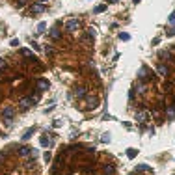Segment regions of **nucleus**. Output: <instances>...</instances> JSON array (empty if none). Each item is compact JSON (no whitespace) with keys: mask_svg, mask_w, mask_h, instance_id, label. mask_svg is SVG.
I'll list each match as a JSON object with an SVG mask.
<instances>
[{"mask_svg":"<svg viewBox=\"0 0 175 175\" xmlns=\"http://www.w3.org/2000/svg\"><path fill=\"white\" fill-rule=\"evenodd\" d=\"M64 28L67 32H76L80 28V19H76V17H71V19H67L65 21V24H64Z\"/></svg>","mask_w":175,"mask_h":175,"instance_id":"f257e3e1","label":"nucleus"},{"mask_svg":"<svg viewBox=\"0 0 175 175\" xmlns=\"http://www.w3.org/2000/svg\"><path fill=\"white\" fill-rule=\"evenodd\" d=\"M13 116H15V112H13L11 106H4V108H2V117H4L6 125H11V123H13Z\"/></svg>","mask_w":175,"mask_h":175,"instance_id":"f03ea898","label":"nucleus"},{"mask_svg":"<svg viewBox=\"0 0 175 175\" xmlns=\"http://www.w3.org/2000/svg\"><path fill=\"white\" fill-rule=\"evenodd\" d=\"M138 76H140V78H145V80H149V78H153V73H151V69H149L147 65H144V67H140Z\"/></svg>","mask_w":175,"mask_h":175,"instance_id":"7ed1b4c3","label":"nucleus"},{"mask_svg":"<svg viewBox=\"0 0 175 175\" xmlns=\"http://www.w3.org/2000/svg\"><path fill=\"white\" fill-rule=\"evenodd\" d=\"M86 103H88L86 110H95L97 106H99V99H97V97H88V99H86Z\"/></svg>","mask_w":175,"mask_h":175,"instance_id":"20e7f679","label":"nucleus"},{"mask_svg":"<svg viewBox=\"0 0 175 175\" xmlns=\"http://www.w3.org/2000/svg\"><path fill=\"white\" fill-rule=\"evenodd\" d=\"M43 11H45V6L37 2V4H34L30 8V15H39V13H43Z\"/></svg>","mask_w":175,"mask_h":175,"instance_id":"39448f33","label":"nucleus"},{"mask_svg":"<svg viewBox=\"0 0 175 175\" xmlns=\"http://www.w3.org/2000/svg\"><path fill=\"white\" fill-rule=\"evenodd\" d=\"M136 119H138L140 123L147 121V119H149V112H147V110H140V112H136Z\"/></svg>","mask_w":175,"mask_h":175,"instance_id":"423d86ee","label":"nucleus"},{"mask_svg":"<svg viewBox=\"0 0 175 175\" xmlns=\"http://www.w3.org/2000/svg\"><path fill=\"white\" fill-rule=\"evenodd\" d=\"M103 173H104V175L116 173V166H114V164H104V166H103Z\"/></svg>","mask_w":175,"mask_h":175,"instance_id":"0eeeda50","label":"nucleus"},{"mask_svg":"<svg viewBox=\"0 0 175 175\" xmlns=\"http://www.w3.org/2000/svg\"><path fill=\"white\" fill-rule=\"evenodd\" d=\"M21 54L23 56H26L28 60H32V62H36V54H34L30 48H21Z\"/></svg>","mask_w":175,"mask_h":175,"instance_id":"6e6552de","label":"nucleus"},{"mask_svg":"<svg viewBox=\"0 0 175 175\" xmlns=\"http://www.w3.org/2000/svg\"><path fill=\"white\" fill-rule=\"evenodd\" d=\"M32 104H34V101H32V99H28V97H24V99H21V108H23V110L30 108Z\"/></svg>","mask_w":175,"mask_h":175,"instance_id":"1a4fd4ad","label":"nucleus"},{"mask_svg":"<svg viewBox=\"0 0 175 175\" xmlns=\"http://www.w3.org/2000/svg\"><path fill=\"white\" fill-rule=\"evenodd\" d=\"M157 73H158V75H162V76H166L168 73H170V69H168V65H164V64H158Z\"/></svg>","mask_w":175,"mask_h":175,"instance_id":"9d476101","label":"nucleus"},{"mask_svg":"<svg viewBox=\"0 0 175 175\" xmlns=\"http://www.w3.org/2000/svg\"><path fill=\"white\" fill-rule=\"evenodd\" d=\"M51 37H52V39H60V37H62V30H60L58 26H54L52 30H51Z\"/></svg>","mask_w":175,"mask_h":175,"instance_id":"9b49d317","label":"nucleus"},{"mask_svg":"<svg viewBox=\"0 0 175 175\" xmlns=\"http://www.w3.org/2000/svg\"><path fill=\"white\" fill-rule=\"evenodd\" d=\"M75 95L76 97H86V88L84 86H76L75 88Z\"/></svg>","mask_w":175,"mask_h":175,"instance_id":"f8f14e48","label":"nucleus"},{"mask_svg":"<svg viewBox=\"0 0 175 175\" xmlns=\"http://www.w3.org/2000/svg\"><path fill=\"white\" fill-rule=\"evenodd\" d=\"M37 89L39 92H47L48 89V82L47 80H37Z\"/></svg>","mask_w":175,"mask_h":175,"instance_id":"ddd939ff","label":"nucleus"},{"mask_svg":"<svg viewBox=\"0 0 175 175\" xmlns=\"http://www.w3.org/2000/svg\"><path fill=\"white\" fill-rule=\"evenodd\" d=\"M166 114H168V117H170V119H175V104H171V106L166 108Z\"/></svg>","mask_w":175,"mask_h":175,"instance_id":"4468645a","label":"nucleus"},{"mask_svg":"<svg viewBox=\"0 0 175 175\" xmlns=\"http://www.w3.org/2000/svg\"><path fill=\"white\" fill-rule=\"evenodd\" d=\"M39 144H41V147H48V136L43 134V136L39 138Z\"/></svg>","mask_w":175,"mask_h":175,"instance_id":"2eb2a0df","label":"nucleus"},{"mask_svg":"<svg viewBox=\"0 0 175 175\" xmlns=\"http://www.w3.org/2000/svg\"><path fill=\"white\" fill-rule=\"evenodd\" d=\"M19 155H21V157L30 155V147H19Z\"/></svg>","mask_w":175,"mask_h":175,"instance_id":"dca6fc26","label":"nucleus"},{"mask_svg":"<svg viewBox=\"0 0 175 175\" xmlns=\"http://www.w3.org/2000/svg\"><path fill=\"white\" fill-rule=\"evenodd\" d=\"M32 132H34V129H28V130L24 132V134H23V140H24V142H26V140H30V138H32Z\"/></svg>","mask_w":175,"mask_h":175,"instance_id":"f3484780","label":"nucleus"},{"mask_svg":"<svg viewBox=\"0 0 175 175\" xmlns=\"http://www.w3.org/2000/svg\"><path fill=\"white\" fill-rule=\"evenodd\" d=\"M45 30H47V24H45V23H39V24H37V34H43Z\"/></svg>","mask_w":175,"mask_h":175,"instance_id":"a211bd4d","label":"nucleus"},{"mask_svg":"<svg viewBox=\"0 0 175 175\" xmlns=\"http://www.w3.org/2000/svg\"><path fill=\"white\" fill-rule=\"evenodd\" d=\"M119 39H121V41H129V39H130V34L121 32V34H119Z\"/></svg>","mask_w":175,"mask_h":175,"instance_id":"6ab92c4d","label":"nucleus"},{"mask_svg":"<svg viewBox=\"0 0 175 175\" xmlns=\"http://www.w3.org/2000/svg\"><path fill=\"white\" fill-rule=\"evenodd\" d=\"M136 155H138L136 149H127V157H129V158H134Z\"/></svg>","mask_w":175,"mask_h":175,"instance_id":"aec40b11","label":"nucleus"},{"mask_svg":"<svg viewBox=\"0 0 175 175\" xmlns=\"http://www.w3.org/2000/svg\"><path fill=\"white\" fill-rule=\"evenodd\" d=\"M104 10H106V4H101V6H97V8H95L93 11H95V13H103Z\"/></svg>","mask_w":175,"mask_h":175,"instance_id":"412c9836","label":"nucleus"},{"mask_svg":"<svg viewBox=\"0 0 175 175\" xmlns=\"http://www.w3.org/2000/svg\"><path fill=\"white\" fill-rule=\"evenodd\" d=\"M136 92L138 93H144L145 92V86H144V84H136Z\"/></svg>","mask_w":175,"mask_h":175,"instance_id":"4be33fe9","label":"nucleus"},{"mask_svg":"<svg viewBox=\"0 0 175 175\" xmlns=\"http://www.w3.org/2000/svg\"><path fill=\"white\" fill-rule=\"evenodd\" d=\"M149 171V166H145V164H142V166H138V171Z\"/></svg>","mask_w":175,"mask_h":175,"instance_id":"5701e85b","label":"nucleus"},{"mask_svg":"<svg viewBox=\"0 0 175 175\" xmlns=\"http://www.w3.org/2000/svg\"><path fill=\"white\" fill-rule=\"evenodd\" d=\"M170 24H171V26H175V11L170 15Z\"/></svg>","mask_w":175,"mask_h":175,"instance_id":"b1692460","label":"nucleus"},{"mask_svg":"<svg viewBox=\"0 0 175 175\" xmlns=\"http://www.w3.org/2000/svg\"><path fill=\"white\" fill-rule=\"evenodd\" d=\"M6 67H8V65H6V62H4L2 58H0V71H4V69H6Z\"/></svg>","mask_w":175,"mask_h":175,"instance_id":"393cba45","label":"nucleus"},{"mask_svg":"<svg viewBox=\"0 0 175 175\" xmlns=\"http://www.w3.org/2000/svg\"><path fill=\"white\" fill-rule=\"evenodd\" d=\"M88 36L89 37H95V30H93V28H88Z\"/></svg>","mask_w":175,"mask_h":175,"instance_id":"a878e982","label":"nucleus"},{"mask_svg":"<svg viewBox=\"0 0 175 175\" xmlns=\"http://www.w3.org/2000/svg\"><path fill=\"white\" fill-rule=\"evenodd\" d=\"M43 158H45V160H47V162H48V160H51V158H52V155H51V153H48V151H47V153H45V155H43Z\"/></svg>","mask_w":175,"mask_h":175,"instance_id":"bb28decb","label":"nucleus"},{"mask_svg":"<svg viewBox=\"0 0 175 175\" xmlns=\"http://www.w3.org/2000/svg\"><path fill=\"white\" fill-rule=\"evenodd\" d=\"M11 47H19V39H11Z\"/></svg>","mask_w":175,"mask_h":175,"instance_id":"cd10ccee","label":"nucleus"},{"mask_svg":"<svg viewBox=\"0 0 175 175\" xmlns=\"http://www.w3.org/2000/svg\"><path fill=\"white\" fill-rule=\"evenodd\" d=\"M103 142H110V134H103Z\"/></svg>","mask_w":175,"mask_h":175,"instance_id":"c85d7f7f","label":"nucleus"},{"mask_svg":"<svg viewBox=\"0 0 175 175\" xmlns=\"http://www.w3.org/2000/svg\"><path fill=\"white\" fill-rule=\"evenodd\" d=\"M69 136H71V138H76V136H78V132H76V130H71V134H69Z\"/></svg>","mask_w":175,"mask_h":175,"instance_id":"c756f323","label":"nucleus"},{"mask_svg":"<svg viewBox=\"0 0 175 175\" xmlns=\"http://www.w3.org/2000/svg\"><path fill=\"white\" fill-rule=\"evenodd\" d=\"M24 4V0H17V6H23Z\"/></svg>","mask_w":175,"mask_h":175,"instance_id":"7c9ffc66","label":"nucleus"},{"mask_svg":"<svg viewBox=\"0 0 175 175\" xmlns=\"http://www.w3.org/2000/svg\"><path fill=\"white\" fill-rule=\"evenodd\" d=\"M37 2H39V4H43V2H47V0H37Z\"/></svg>","mask_w":175,"mask_h":175,"instance_id":"2f4dec72","label":"nucleus"},{"mask_svg":"<svg viewBox=\"0 0 175 175\" xmlns=\"http://www.w3.org/2000/svg\"><path fill=\"white\" fill-rule=\"evenodd\" d=\"M116 2V0H108V4H114Z\"/></svg>","mask_w":175,"mask_h":175,"instance_id":"473e14b6","label":"nucleus"},{"mask_svg":"<svg viewBox=\"0 0 175 175\" xmlns=\"http://www.w3.org/2000/svg\"><path fill=\"white\" fill-rule=\"evenodd\" d=\"M134 4H140V0H134Z\"/></svg>","mask_w":175,"mask_h":175,"instance_id":"72a5a7b5","label":"nucleus"}]
</instances>
